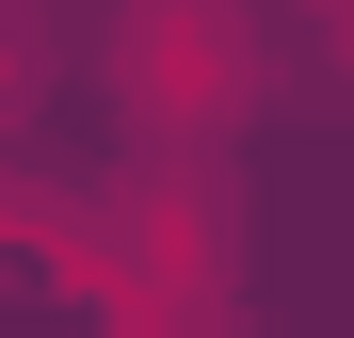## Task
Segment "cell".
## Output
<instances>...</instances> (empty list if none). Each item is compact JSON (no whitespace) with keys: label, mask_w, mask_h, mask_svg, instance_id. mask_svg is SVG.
<instances>
[{"label":"cell","mask_w":354,"mask_h":338,"mask_svg":"<svg viewBox=\"0 0 354 338\" xmlns=\"http://www.w3.org/2000/svg\"><path fill=\"white\" fill-rule=\"evenodd\" d=\"M113 81L145 129H225L258 97V17L242 0H129L113 17Z\"/></svg>","instance_id":"6da1fadb"},{"label":"cell","mask_w":354,"mask_h":338,"mask_svg":"<svg viewBox=\"0 0 354 338\" xmlns=\"http://www.w3.org/2000/svg\"><path fill=\"white\" fill-rule=\"evenodd\" d=\"M32 65H48V48H32V17H17V0H0V113L32 97Z\"/></svg>","instance_id":"7a4b0ae2"},{"label":"cell","mask_w":354,"mask_h":338,"mask_svg":"<svg viewBox=\"0 0 354 338\" xmlns=\"http://www.w3.org/2000/svg\"><path fill=\"white\" fill-rule=\"evenodd\" d=\"M322 48H338V81H354V0H338V32H322Z\"/></svg>","instance_id":"3957f363"}]
</instances>
